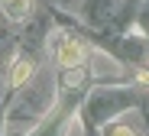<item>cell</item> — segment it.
<instances>
[{"label":"cell","instance_id":"obj_1","mask_svg":"<svg viewBox=\"0 0 149 136\" xmlns=\"http://www.w3.org/2000/svg\"><path fill=\"white\" fill-rule=\"evenodd\" d=\"M55 107V75L36 71L29 84L7 97L3 136H33Z\"/></svg>","mask_w":149,"mask_h":136},{"label":"cell","instance_id":"obj_2","mask_svg":"<svg viewBox=\"0 0 149 136\" xmlns=\"http://www.w3.org/2000/svg\"><path fill=\"white\" fill-rule=\"evenodd\" d=\"M139 94H143V88H136L133 81H123V84H91L84 100L74 110V123L84 130V136H97L107 123H117L120 114L139 107Z\"/></svg>","mask_w":149,"mask_h":136},{"label":"cell","instance_id":"obj_3","mask_svg":"<svg viewBox=\"0 0 149 136\" xmlns=\"http://www.w3.org/2000/svg\"><path fill=\"white\" fill-rule=\"evenodd\" d=\"M45 45H49V52H52V59H55L58 68H81V65H88V55H91L88 42L78 39L74 33H68V29L49 33Z\"/></svg>","mask_w":149,"mask_h":136},{"label":"cell","instance_id":"obj_4","mask_svg":"<svg viewBox=\"0 0 149 136\" xmlns=\"http://www.w3.org/2000/svg\"><path fill=\"white\" fill-rule=\"evenodd\" d=\"M123 16V0H84L81 20L91 26L94 33H104Z\"/></svg>","mask_w":149,"mask_h":136},{"label":"cell","instance_id":"obj_5","mask_svg":"<svg viewBox=\"0 0 149 136\" xmlns=\"http://www.w3.org/2000/svg\"><path fill=\"white\" fill-rule=\"evenodd\" d=\"M36 71H39V62H36L33 52H29V55H26V52L16 55V59H13V68H10V94H16L23 84H29Z\"/></svg>","mask_w":149,"mask_h":136},{"label":"cell","instance_id":"obj_6","mask_svg":"<svg viewBox=\"0 0 149 136\" xmlns=\"http://www.w3.org/2000/svg\"><path fill=\"white\" fill-rule=\"evenodd\" d=\"M3 13L10 23H26L33 16V0H3Z\"/></svg>","mask_w":149,"mask_h":136},{"label":"cell","instance_id":"obj_7","mask_svg":"<svg viewBox=\"0 0 149 136\" xmlns=\"http://www.w3.org/2000/svg\"><path fill=\"white\" fill-rule=\"evenodd\" d=\"M97 136H139V133H136L133 126H123V123H107Z\"/></svg>","mask_w":149,"mask_h":136}]
</instances>
